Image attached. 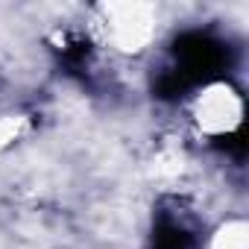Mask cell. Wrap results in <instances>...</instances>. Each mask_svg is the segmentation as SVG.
Masks as SVG:
<instances>
[{"label": "cell", "instance_id": "1", "mask_svg": "<svg viewBox=\"0 0 249 249\" xmlns=\"http://www.w3.org/2000/svg\"><path fill=\"white\" fill-rule=\"evenodd\" d=\"M173 71L191 85H205L229 71V47L202 30H188L173 41Z\"/></svg>", "mask_w": 249, "mask_h": 249}, {"label": "cell", "instance_id": "2", "mask_svg": "<svg viewBox=\"0 0 249 249\" xmlns=\"http://www.w3.org/2000/svg\"><path fill=\"white\" fill-rule=\"evenodd\" d=\"M194 246H196V237L182 220H176L170 214H159V220L153 226L150 249H194Z\"/></svg>", "mask_w": 249, "mask_h": 249}, {"label": "cell", "instance_id": "3", "mask_svg": "<svg viewBox=\"0 0 249 249\" xmlns=\"http://www.w3.org/2000/svg\"><path fill=\"white\" fill-rule=\"evenodd\" d=\"M59 59H62V65H65L68 73H76V76L85 79L88 62H91V44L85 38H79V36L65 38V44L59 47Z\"/></svg>", "mask_w": 249, "mask_h": 249}, {"label": "cell", "instance_id": "4", "mask_svg": "<svg viewBox=\"0 0 249 249\" xmlns=\"http://www.w3.org/2000/svg\"><path fill=\"white\" fill-rule=\"evenodd\" d=\"M153 91H156V97H159V100H182V97L191 91V85H188V82H185L173 68H167V71H161V73L156 76Z\"/></svg>", "mask_w": 249, "mask_h": 249}, {"label": "cell", "instance_id": "5", "mask_svg": "<svg viewBox=\"0 0 249 249\" xmlns=\"http://www.w3.org/2000/svg\"><path fill=\"white\" fill-rule=\"evenodd\" d=\"M220 141V147L226 150V153H231L237 161L246 156V141H243V129H237V132H231V135H226V138H217Z\"/></svg>", "mask_w": 249, "mask_h": 249}]
</instances>
